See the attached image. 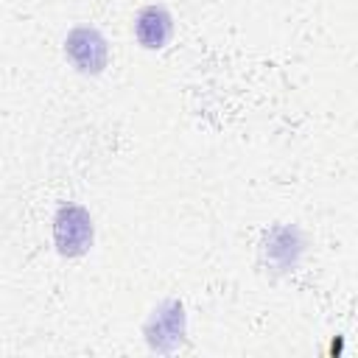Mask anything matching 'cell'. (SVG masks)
Instances as JSON below:
<instances>
[{
  "mask_svg": "<svg viewBox=\"0 0 358 358\" xmlns=\"http://www.w3.org/2000/svg\"><path fill=\"white\" fill-rule=\"evenodd\" d=\"M95 241V224L87 207L76 201H64L53 213V246L62 257L76 260L90 252Z\"/></svg>",
  "mask_w": 358,
  "mask_h": 358,
  "instance_id": "cell-1",
  "label": "cell"
},
{
  "mask_svg": "<svg viewBox=\"0 0 358 358\" xmlns=\"http://www.w3.org/2000/svg\"><path fill=\"white\" fill-rule=\"evenodd\" d=\"M143 336L148 350L159 355H171L185 344L187 336V313L179 299H162L145 319Z\"/></svg>",
  "mask_w": 358,
  "mask_h": 358,
  "instance_id": "cell-2",
  "label": "cell"
},
{
  "mask_svg": "<svg viewBox=\"0 0 358 358\" xmlns=\"http://www.w3.org/2000/svg\"><path fill=\"white\" fill-rule=\"evenodd\" d=\"M305 235L296 224H274L260 241V263L271 274H291L305 255Z\"/></svg>",
  "mask_w": 358,
  "mask_h": 358,
  "instance_id": "cell-3",
  "label": "cell"
},
{
  "mask_svg": "<svg viewBox=\"0 0 358 358\" xmlns=\"http://www.w3.org/2000/svg\"><path fill=\"white\" fill-rule=\"evenodd\" d=\"M64 56L81 76H101L109 64V42L95 25H76L64 36Z\"/></svg>",
  "mask_w": 358,
  "mask_h": 358,
  "instance_id": "cell-4",
  "label": "cell"
},
{
  "mask_svg": "<svg viewBox=\"0 0 358 358\" xmlns=\"http://www.w3.org/2000/svg\"><path fill=\"white\" fill-rule=\"evenodd\" d=\"M173 36V17L165 6L148 3L134 17V39L145 50H162Z\"/></svg>",
  "mask_w": 358,
  "mask_h": 358,
  "instance_id": "cell-5",
  "label": "cell"
}]
</instances>
